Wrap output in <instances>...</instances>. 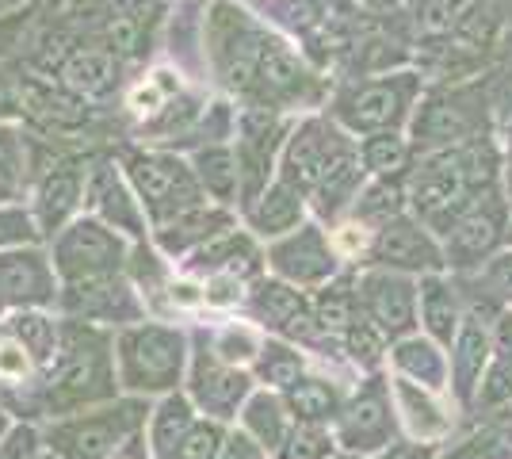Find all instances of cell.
I'll use <instances>...</instances> for the list:
<instances>
[{"label":"cell","instance_id":"1","mask_svg":"<svg viewBox=\"0 0 512 459\" xmlns=\"http://www.w3.org/2000/svg\"><path fill=\"white\" fill-rule=\"evenodd\" d=\"M43 383L46 410L54 417L111 402L119 394V372H115V345L107 341L104 329L69 318L62 326V352L54 368L43 375Z\"/></svg>","mask_w":512,"mask_h":459},{"label":"cell","instance_id":"2","mask_svg":"<svg viewBox=\"0 0 512 459\" xmlns=\"http://www.w3.org/2000/svg\"><path fill=\"white\" fill-rule=\"evenodd\" d=\"M115 372L127 394H172L188 368V341L165 322H134L115 333Z\"/></svg>","mask_w":512,"mask_h":459},{"label":"cell","instance_id":"3","mask_svg":"<svg viewBox=\"0 0 512 459\" xmlns=\"http://www.w3.org/2000/svg\"><path fill=\"white\" fill-rule=\"evenodd\" d=\"M146 425V402L134 394L127 402H111L100 410H77L54 421L50 448L58 459H111L134 433Z\"/></svg>","mask_w":512,"mask_h":459},{"label":"cell","instance_id":"4","mask_svg":"<svg viewBox=\"0 0 512 459\" xmlns=\"http://www.w3.org/2000/svg\"><path fill=\"white\" fill-rule=\"evenodd\" d=\"M127 268V245L100 222H73L54 245V272L62 284L104 280Z\"/></svg>","mask_w":512,"mask_h":459},{"label":"cell","instance_id":"5","mask_svg":"<svg viewBox=\"0 0 512 459\" xmlns=\"http://www.w3.org/2000/svg\"><path fill=\"white\" fill-rule=\"evenodd\" d=\"M58 303L69 318L92 322V326H134L146 318V306L138 299V291L127 276H104V280H81V284H65Z\"/></svg>","mask_w":512,"mask_h":459},{"label":"cell","instance_id":"6","mask_svg":"<svg viewBox=\"0 0 512 459\" xmlns=\"http://www.w3.org/2000/svg\"><path fill=\"white\" fill-rule=\"evenodd\" d=\"M356 295H360V310L383 329L386 341L409 337L417 326V284L406 272L394 268H367L356 280Z\"/></svg>","mask_w":512,"mask_h":459},{"label":"cell","instance_id":"7","mask_svg":"<svg viewBox=\"0 0 512 459\" xmlns=\"http://www.w3.org/2000/svg\"><path fill=\"white\" fill-rule=\"evenodd\" d=\"M394 402L383 379L363 383L356 398H348L337 414V444H344L352 456H367V452H383L394 440Z\"/></svg>","mask_w":512,"mask_h":459},{"label":"cell","instance_id":"8","mask_svg":"<svg viewBox=\"0 0 512 459\" xmlns=\"http://www.w3.org/2000/svg\"><path fill=\"white\" fill-rule=\"evenodd\" d=\"M62 287L54 261L39 249H0V303L4 310H43L58 303Z\"/></svg>","mask_w":512,"mask_h":459},{"label":"cell","instance_id":"9","mask_svg":"<svg viewBox=\"0 0 512 459\" xmlns=\"http://www.w3.org/2000/svg\"><path fill=\"white\" fill-rule=\"evenodd\" d=\"M253 318L264 329H272L283 341H314L321 329L314 318V303L302 295V287L287 280H256L249 291Z\"/></svg>","mask_w":512,"mask_h":459},{"label":"cell","instance_id":"10","mask_svg":"<svg viewBox=\"0 0 512 459\" xmlns=\"http://www.w3.org/2000/svg\"><path fill=\"white\" fill-rule=\"evenodd\" d=\"M272 272L287 284L302 287V291H318L321 284H329L341 268V253L337 245L321 234L318 226H306L295 238H287L283 245L272 249Z\"/></svg>","mask_w":512,"mask_h":459},{"label":"cell","instance_id":"11","mask_svg":"<svg viewBox=\"0 0 512 459\" xmlns=\"http://www.w3.org/2000/svg\"><path fill=\"white\" fill-rule=\"evenodd\" d=\"M253 394V375L237 364L218 360L214 352H199L192 368V398L195 406H203L211 417H237V410L249 402Z\"/></svg>","mask_w":512,"mask_h":459},{"label":"cell","instance_id":"12","mask_svg":"<svg viewBox=\"0 0 512 459\" xmlns=\"http://www.w3.org/2000/svg\"><path fill=\"white\" fill-rule=\"evenodd\" d=\"M371 257L379 268H394L406 276H425V272H444L448 257L440 253V245L428 238L417 222H390L379 230V238L371 245Z\"/></svg>","mask_w":512,"mask_h":459},{"label":"cell","instance_id":"13","mask_svg":"<svg viewBox=\"0 0 512 459\" xmlns=\"http://www.w3.org/2000/svg\"><path fill=\"white\" fill-rule=\"evenodd\" d=\"M493 356V337L490 329L482 326V318H463V326L451 341V383H455V394L459 402H474L478 398V387H482V375L490 368Z\"/></svg>","mask_w":512,"mask_h":459},{"label":"cell","instance_id":"14","mask_svg":"<svg viewBox=\"0 0 512 459\" xmlns=\"http://www.w3.org/2000/svg\"><path fill=\"white\" fill-rule=\"evenodd\" d=\"M390 394H394V410L402 414L406 421V429L413 437L428 444V440H440L448 433V414H444V406L436 402V391H428L421 383H413L406 375H398L394 383H390Z\"/></svg>","mask_w":512,"mask_h":459},{"label":"cell","instance_id":"15","mask_svg":"<svg viewBox=\"0 0 512 459\" xmlns=\"http://www.w3.org/2000/svg\"><path fill=\"white\" fill-rule=\"evenodd\" d=\"M417 306H421V322H425L428 337L436 345H451L459 326H463V310H459V299H455V287L440 272H425L421 284H417Z\"/></svg>","mask_w":512,"mask_h":459},{"label":"cell","instance_id":"16","mask_svg":"<svg viewBox=\"0 0 512 459\" xmlns=\"http://www.w3.org/2000/svg\"><path fill=\"white\" fill-rule=\"evenodd\" d=\"M394 368H398V375H406V379H413V383H421V387L436 394L448 387V360H444V352L432 337H413V333L398 337Z\"/></svg>","mask_w":512,"mask_h":459},{"label":"cell","instance_id":"17","mask_svg":"<svg viewBox=\"0 0 512 459\" xmlns=\"http://www.w3.org/2000/svg\"><path fill=\"white\" fill-rule=\"evenodd\" d=\"M192 402L184 394H165V402L150 414V456L153 459H184V437L192 429Z\"/></svg>","mask_w":512,"mask_h":459},{"label":"cell","instance_id":"18","mask_svg":"<svg viewBox=\"0 0 512 459\" xmlns=\"http://www.w3.org/2000/svg\"><path fill=\"white\" fill-rule=\"evenodd\" d=\"M4 329L20 341L23 349L31 352L39 375H46L54 368V360H58V352H62V326H58L54 318H46L43 310H12V318H8Z\"/></svg>","mask_w":512,"mask_h":459},{"label":"cell","instance_id":"19","mask_svg":"<svg viewBox=\"0 0 512 459\" xmlns=\"http://www.w3.org/2000/svg\"><path fill=\"white\" fill-rule=\"evenodd\" d=\"M241 421H245V433L264 452H279V444L291 433V410H287L283 394H272V391L249 394V402L241 406Z\"/></svg>","mask_w":512,"mask_h":459},{"label":"cell","instance_id":"20","mask_svg":"<svg viewBox=\"0 0 512 459\" xmlns=\"http://www.w3.org/2000/svg\"><path fill=\"white\" fill-rule=\"evenodd\" d=\"M497 238H501V226L490 215L474 211V215L459 219L448 230V264L451 268H478V264H486Z\"/></svg>","mask_w":512,"mask_h":459},{"label":"cell","instance_id":"21","mask_svg":"<svg viewBox=\"0 0 512 459\" xmlns=\"http://www.w3.org/2000/svg\"><path fill=\"white\" fill-rule=\"evenodd\" d=\"M260 268H264V261L256 257V249L245 238H237V234H226V238L203 245V249L195 253V261H188V272H192V276L234 272L241 280H249V276H260Z\"/></svg>","mask_w":512,"mask_h":459},{"label":"cell","instance_id":"22","mask_svg":"<svg viewBox=\"0 0 512 459\" xmlns=\"http://www.w3.org/2000/svg\"><path fill=\"white\" fill-rule=\"evenodd\" d=\"M283 402L295 421H314V425H329L341 414L344 398L341 391L329 383V379H318V375H299L287 391H283Z\"/></svg>","mask_w":512,"mask_h":459},{"label":"cell","instance_id":"23","mask_svg":"<svg viewBox=\"0 0 512 459\" xmlns=\"http://www.w3.org/2000/svg\"><path fill=\"white\" fill-rule=\"evenodd\" d=\"M356 314H360L356 276H333L329 284L318 287L314 318H318L321 333H329V337H344V329L356 322Z\"/></svg>","mask_w":512,"mask_h":459},{"label":"cell","instance_id":"24","mask_svg":"<svg viewBox=\"0 0 512 459\" xmlns=\"http://www.w3.org/2000/svg\"><path fill=\"white\" fill-rule=\"evenodd\" d=\"M302 368H306L302 352L291 349L287 341H264L260 352H256V379L276 387V391H287L302 375Z\"/></svg>","mask_w":512,"mask_h":459},{"label":"cell","instance_id":"25","mask_svg":"<svg viewBox=\"0 0 512 459\" xmlns=\"http://www.w3.org/2000/svg\"><path fill=\"white\" fill-rule=\"evenodd\" d=\"M497 360L482 379V391H478V406H497L512 398V314L501 322V345H497Z\"/></svg>","mask_w":512,"mask_h":459},{"label":"cell","instance_id":"26","mask_svg":"<svg viewBox=\"0 0 512 459\" xmlns=\"http://www.w3.org/2000/svg\"><path fill=\"white\" fill-rule=\"evenodd\" d=\"M333 444H337V437H333L325 425L295 421L287 440L279 444L276 459H329L333 456Z\"/></svg>","mask_w":512,"mask_h":459},{"label":"cell","instance_id":"27","mask_svg":"<svg viewBox=\"0 0 512 459\" xmlns=\"http://www.w3.org/2000/svg\"><path fill=\"white\" fill-rule=\"evenodd\" d=\"M260 333L253 326H245V322H230V326H222L214 333V345L211 352L218 360H226V364H237V368H245V364H253L256 352H260Z\"/></svg>","mask_w":512,"mask_h":459},{"label":"cell","instance_id":"28","mask_svg":"<svg viewBox=\"0 0 512 459\" xmlns=\"http://www.w3.org/2000/svg\"><path fill=\"white\" fill-rule=\"evenodd\" d=\"M344 349H348V356L356 360V364H363V368H375L379 360H383V349H386V337L383 329L375 326L367 314H356V322L344 329Z\"/></svg>","mask_w":512,"mask_h":459},{"label":"cell","instance_id":"29","mask_svg":"<svg viewBox=\"0 0 512 459\" xmlns=\"http://www.w3.org/2000/svg\"><path fill=\"white\" fill-rule=\"evenodd\" d=\"M302 215V203L295 196H287V192H276V196L264 199V207L256 211L253 226L264 234V238H279V234H287V230H295V222Z\"/></svg>","mask_w":512,"mask_h":459},{"label":"cell","instance_id":"30","mask_svg":"<svg viewBox=\"0 0 512 459\" xmlns=\"http://www.w3.org/2000/svg\"><path fill=\"white\" fill-rule=\"evenodd\" d=\"M214 226H218V219L214 215H192V219H176L169 222L161 234H157V245L165 249V253H184V249H192L195 241L203 238H214Z\"/></svg>","mask_w":512,"mask_h":459},{"label":"cell","instance_id":"31","mask_svg":"<svg viewBox=\"0 0 512 459\" xmlns=\"http://www.w3.org/2000/svg\"><path fill=\"white\" fill-rule=\"evenodd\" d=\"M31 375H39V368H35V360H31V352L23 349L20 341L4 329L0 333V383H27Z\"/></svg>","mask_w":512,"mask_h":459},{"label":"cell","instance_id":"32","mask_svg":"<svg viewBox=\"0 0 512 459\" xmlns=\"http://www.w3.org/2000/svg\"><path fill=\"white\" fill-rule=\"evenodd\" d=\"M226 444V429L218 421H192L184 437V459H214Z\"/></svg>","mask_w":512,"mask_h":459},{"label":"cell","instance_id":"33","mask_svg":"<svg viewBox=\"0 0 512 459\" xmlns=\"http://www.w3.org/2000/svg\"><path fill=\"white\" fill-rule=\"evenodd\" d=\"M245 299V280L234 276V272H211V276H203V303L207 306H218V310H226V306H237Z\"/></svg>","mask_w":512,"mask_h":459},{"label":"cell","instance_id":"34","mask_svg":"<svg viewBox=\"0 0 512 459\" xmlns=\"http://www.w3.org/2000/svg\"><path fill=\"white\" fill-rule=\"evenodd\" d=\"M142 192L150 199L153 211H169L176 207V173L172 169H142Z\"/></svg>","mask_w":512,"mask_h":459},{"label":"cell","instance_id":"35","mask_svg":"<svg viewBox=\"0 0 512 459\" xmlns=\"http://www.w3.org/2000/svg\"><path fill=\"white\" fill-rule=\"evenodd\" d=\"M482 284L490 287L493 299L512 303V253H501V257L486 261V268H482Z\"/></svg>","mask_w":512,"mask_h":459},{"label":"cell","instance_id":"36","mask_svg":"<svg viewBox=\"0 0 512 459\" xmlns=\"http://www.w3.org/2000/svg\"><path fill=\"white\" fill-rule=\"evenodd\" d=\"M39 456V433L31 425H12L0 440V459H35Z\"/></svg>","mask_w":512,"mask_h":459},{"label":"cell","instance_id":"37","mask_svg":"<svg viewBox=\"0 0 512 459\" xmlns=\"http://www.w3.org/2000/svg\"><path fill=\"white\" fill-rule=\"evenodd\" d=\"M268 452L256 444L249 433H226V444L214 459H264Z\"/></svg>","mask_w":512,"mask_h":459},{"label":"cell","instance_id":"38","mask_svg":"<svg viewBox=\"0 0 512 459\" xmlns=\"http://www.w3.org/2000/svg\"><path fill=\"white\" fill-rule=\"evenodd\" d=\"M20 241H31V222L23 215H0V249L20 245Z\"/></svg>","mask_w":512,"mask_h":459},{"label":"cell","instance_id":"39","mask_svg":"<svg viewBox=\"0 0 512 459\" xmlns=\"http://www.w3.org/2000/svg\"><path fill=\"white\" fill-rule=\"evenodd\" d=\"M169 303L172 306H203V280H172L169 287Z\"/></svg>","mask_w":512,"mask_h":459},{"label":"cell","instance_id":"40","mask_svg":"<svg viewBox=\"0 0 512 459\" xmlns=\"http://www.w3.org/2000/svg\"><path fill=\"white\" fill-rule=\"evenodd\" d=\"M111 459H153V456H150V444L142 440V433H134V437H130Z\"/></svg>","mask_w":512,"mask_h":459},{"label":"cell","instance_id":"41","mask_svg":"<svg viewBox=\"0 0 512 459\" xmlns=\"http://www.w3.org/2000/svg\"><path fill=\"white\" fill-rule=\"evenodd\" d=\"M157 100H161V92H157V85H150V88H138L134 96H130V104H134V111H157Z\"/></svg>","mask_w":512,"mask_h":459},{"label":"cell","instance_id":"42","mask_svg":"<svg viewBox=\"0 0 512 459\" xmlns=\"http://www.w3.org/2000/svg\"><path fill=\"white\" fill-rule=\"evenodd\" d=\"M386 459H432L428 456V448H421V444H413V448H394Z\"/></svg>","mask_w":512,"mask_h":459},{"label":"cell","instance_id":"43","mask_svg":"<svg viewBox=\"0 0 512 459\" xmlns=\"http://www.w3.org/2000/svg\"><path fill=\"white\" fill-rule=\"evenodd\" d=\"M8 429H12V417H8V410H0V440L8 437Z\"/></svg>","mask_w":512,"mask_h":459},{"label":"cell","instance_id":"44","mask_svg":"<svg viewBox=\"0 0 512 459\" xmlns=\"http://www.w3.org/2000/svg\"><path fill=\"white\" fill-rule=\"evenodd\" d=\"M4 314H8V310H4V303H0V318H4Z\"/></svg>","mask_w":512,"mask_h":459},{"label":"cell","instance_id":"45","mask_svg":"<svg viewBox=\"0 0 512 459\" xmlns=\"http://www.w3.org/2000/svg\"><path fill=\"white\" fill-rule=\"evenodd\" d=\"M348 459H352V456H348Z\"/></svg>","mask_w":512,"mask_h":459}]
</instances>
